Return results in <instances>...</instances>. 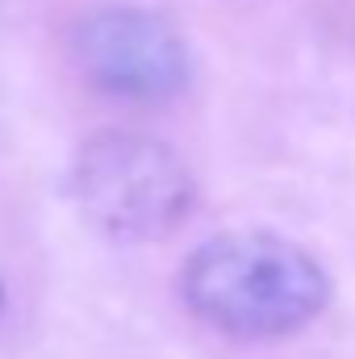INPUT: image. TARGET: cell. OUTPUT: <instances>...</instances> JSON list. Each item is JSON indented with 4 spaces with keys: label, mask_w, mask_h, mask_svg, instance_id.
Wrapping results in <instances>:
<instances>
[{
    "label": "cell",
    "mask_w": 355,
    "mask_h": 359,
    "mask_svg": "<svg viewBox=\"0 0 355 359\" xmlns=\"http://www.w3.org/2000/svg\"><path fill=\"white\" fill-rule=\"evenodd\" d=\"M180 297L222 334L280 339L326 309L330 280L297 243L264 230H239L217 234L188 255Z\"/></svg>",
    "instance_id": "1"
},
{
    "label": "cell",
    "mask_w": 355,
    "mask_h": 359,
    "mask_svg": "<svg viewBox=\"0 0 355 359\" xmlns=\"http://www.w3.org/2000/svg\"><path fill=\"white\" fill-rule=\"evenodd\" d=\"M76 201L100 234L147 243L184 222L192 209V176L159 138L100 130L80 147Z\"/></svg>",
    "instance_id": "2"
},
{
    "label": "cell",
    "mask_w": 355,
    "mask_h": 359,
    "mask_svg": "<svg viewBox=\"0 0 355 359\" xmlns=\"http://www.w3.org/2000/svg\"><path fill=\"white\" fill-rule=\"evenodd\" d=\"M72 50L80 72L96 88L130 100H163L188 84V46L163 21L147 8H96L76 34Z\"/></svg>",
    "instance_id": "3"
},
{
    "label": "cell",
    "mask_w": 355,
    "mask_h": 359,
    "mask_svg": "<svg viewBox=\"0 0 355 359\" xmlns=\"http://www.w3.org/2000/svg\"><path fill=\"white\" fill-rule=\"evenodd\" d=\"M0 305H4V288H0Z\"/></svg>",
    "instance_id": "4"
}]
</instances>
